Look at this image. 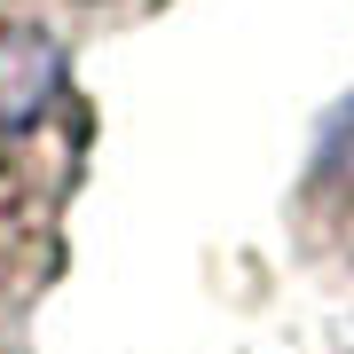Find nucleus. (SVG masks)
<instances>
[{
	"mask_svg": "<svg viewBox=\"0 0 354 354\" xmlns=\"http://www.w3.org/2000/svg\"><path fill=\"white\" fill-rule=\"evenodd\" d=\"M95 150V111L48 16L0 0V323L64 268L71 197Z\"/></svg>",
	"mask_w": 354,
	"mask_h": 354,
	"instance_id": "1",
	"label": "nucleus"
},
{
	"mask_svg": "<svg viewBox=\"0 0 354 354\" xmlns=\"http://www.w3.org/2000/svg\"><path fill=\"white\" fill-rule=\"evenodd\" d=\"M299 213H307L315 252H330L339 268H354V102H346L339 127L323 134V158H315V174H307Z\"/></svg>",
	"mask_w": 354,
	"mask_h": 354,
	"instance_id": "2",
	"label": "nucleus"
},
{
	"mask_svg": "<svg viewBox=\"0 0 354 354\" xmlns=\"http://www.w3.org/2000/svg\"><path fill=\"white\" fill-rule=\"evenodd\" d=\"M32 16H87V24H118V16H142V8H158V0H24Z\"/></svg>",
	"mask_w": 354,
	"mask_h": 354,
	"instance_id": "3",
	"label": "nucleus"
}]
</instances>
